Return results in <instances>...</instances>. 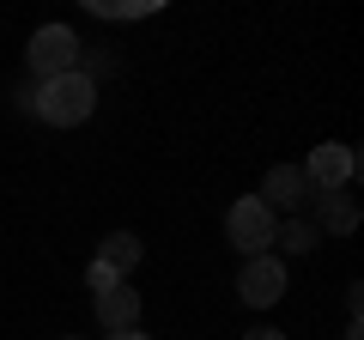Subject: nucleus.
<instances>
[{"mask_svg":"<svg viewBox=\"0 0 364 340\" xmlns=\"http://www.w3.org/2000/svg\"><path fill=\"white\" fill-rule=\"evenodd\" d=\"M91 110H97L91 73H61V79H43L37 85V116L49 128H79V122H91Z\"/></svg>","mask_w":364,"mask_h":340,"instance_id":"obj_1","label":"nucleus"},{"mask_svg":"<svg viewBox=\"0 0 364 340\" xmlns=\"http://www.w3.org/2000/svg\"><path fill=\"white\" fill-rule=\"evenodd\" d=\"M273 231H279V219H273L255 195L231 201V213H225V237H231V249H243V262H249V255H273Z\"/></svg>","mask_w":364,"mask_h":340,"instance_id":"obj_2","label":"nucleus"},{"mask_svg":"<svg viewBox=\"0 0 364 340\" xmlns=\"http://www.w3.org/2000/svg\"><path fill=\"white\" fill-rule=\"evenodd\" d=\"M25 61H31V73H37V79H61V73H79V37H73L67 25H43L37 37H31Z\"/></svg>","mask_w":364,"mask_h":340,"instance_id":"obj_3","label":"nucleus"},{"mask_svg":"<svg viewBox=\"0 0 364 340\" xmlns=\"http://www.w3.org/2000/svg\"><path fill=\"white\" fill-rule=\"evenodd\" d=\"M286 286H291V280H286V262H279V255H249L243 274H237V292H243V304H255V310L279 304Z\"/></svg>","mask_w":364,"mask_h":340,"instance_id":"obj_4","label":"nucleus"},{"mask_svg":"<svg viewBox=\"0 0 364 340\" xmlns=\"http://www.w3.org/2000/svg\"><path fill=\"white\" fill-rule=\"evenodd\" d=\"M310 195H316V188H310V176H304V164H273L267 176H261V195L255 201L279 219V213H298Z\"/></svg>","mask_w":364,"mask_h":340,"instance_id":"obj_5","label":"nucleus"},{"mask_svg":"<svg viewBox=\"0 0 364 340\" xmlns=\"http://www.w3.org/2000/svg\"><path fill=\"white\" fill-rule=\"evenodd\" d=\"M304 176H310L316 195H328V188H346L352 176H358V152H352V146H340V140H328V146H316V152H310Z\"/></svg>","mask_w":364,"mask_h":340,"instance_id":"obj_6","label":"nucleus"},{"mask_svg":"<svg viewBox=\"0 0 364 340\" xmlns=\"http://www.w3.org/2000/svg\"><path fill=\"white\" fill-rule=\"evenodd\" d=\"M97 328L104 334L140 328V292H134V280H116L109 292H97Z\"/></svg>","mask_w":364,"mask_h":340,"instance_id":"obj_7","label":"nucleus"},{"mask_svg":"<svg viewBox=\"0 0 364 340\" xmlns=\"http://www.w3.org/2000/svg\"><path fill=\"white\" fill-rule=\"evenodd\" d=\"M97 267H109L116 280H128L134 267H140V237L134 231H109L104 243H97Z\"/></svg>","mask_w":364,"mask_h":340,"instance_id":"obj_8","label":"nucleus"},{"mask_svg":"<svg viewBox=\"0 0 364 340\" xmlns=\"http://www.w3.org/2000/svg\"><path fill=\"white\" fill-rule=\"evenodd\" d=\"M352 225H358V201H352L346 188H328V195H322V219H316V231L352 237Z\"/></svg>","mask_w":364,"mask_h":340,"instance_id":"obj_9","label":"nucleus"},{"mask_svg":"<svg viewBox=\"0 0 364 340\" xmlns=\"http://www.w3.org/2000/svg\"><path fill=\"white\" fill-rule=\"evenodd\" d=\"M316 225L310 219H279V231H273V243H279V255H310L316 249Z\"/></svg>","mask_w":364,"mask_h":340,"instance_id":"obj_10","label":"nucleus"},{"mask_svg":"<svg viewBox=\"0 0 364 340\" xmlns=\"http://www.w3.org/2000/svg\"><path fill=\"white\" fill-rule=\"evenodd\" d=\"M85 286H91V292H109V286H116V274H109V267H97V262H91V267H85Z\"/></svg>","mask_w":364,"mask_h":340,"instance_id":"obj_11","label":"nucleus"},{"mask_svg":"<svg viewBox=\"0 0 364 340\" xmlns=\"http://www.w3.org/2000/svg\"><path fill=\"white\" fill-rule=\"evenodd\" d=\"M243 340H286V334H279V328H249Z\"/></svg>","mask_w":364,"mask_h":340,"instance_id":"obj_12","label":"nucleus"},{"mask_svg":"<svg viewBox=\"0 0 364 340\" xmlns=\"http://www.w3.org/2000/svg\"><path fill=\"white\" fill-rule=\"evenodd\" d=\"M109 340H152L146 328H122V334H109Z\"/></svg>","mask_w":364,"mask_h":340,"instance_id":"obj_13","label":"nucleus"},{"mask_svg":"<svg viewBox=\"0 0 364 340\" xmlns=\"http://www.w3.org/2000/svg\"><path fill=\"white\" fill-rule=\"evenodd\" d=\"M67 340H79V334H67Z\"/></svg>","mask_w":364,"mask_h":340,"instance_id":"obj_14","label":"nucleus"}]
</instances>
